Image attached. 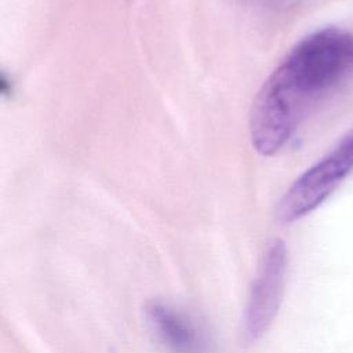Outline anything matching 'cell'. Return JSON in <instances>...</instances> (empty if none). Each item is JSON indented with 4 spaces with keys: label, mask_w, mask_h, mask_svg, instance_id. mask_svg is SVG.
Masks as SVG:
<instances>
[{
    "label": "cell",
    "mask_w": 353,
    "mask_h": 353,
    "mask_svg": "<svg viewBox=\"0 0 353 353\" xmlns=\"http://www.w3.org/2000/svg\"><path fill=\"white\" fill-rule=\"evenodd\" d=\"M148 321L159 341L172 353H204L205 339L200 328L182 312L164 302H150Z\"/></svg>",
    "instance_id": "obj_4"
},
{
    "label": "cell",
    "mask_w": 353,
    "mask_h": 353,
    "mask_svg": "<svg viewBox=\"0 0 353 353\" xmlns=\"http://www.w3.org/2000/svg\"><path fill=\"white\" fill-rule=\"evenodd\" d=\"M353 170V128L316 164L307 168L283 196L279 218L294 222L316 210Z\"/></svg>",
    "instance_id": "obj_2"
},
{
    "label": "cell",
    "mask_w": 353,
    "mask_h": 353,
    "mask_svg": "<svg viewBox=\"0 0 353 353\" xmlns=\"http://www.w3.org/2000/svg\"><path fill=\"white\" fill-rule=\"evenodd\" d=\"M287 268L288 250L284 241H272L259 262L245 306L244 331L250 341L259 339L273 323L281 305Z\"/></svg>",
    "instance_id": "obj_3"
},
{
    "label": "cell",
    "mask_w": 353,
    "mask_h": 353,
    "mask_svg": "<svg viewBox=\"0 0 353 353\" xmlns=\"http://www.w3.org/2000/svg\"><path fill=\"white\" fill-rule=\"evenodd\" d=\"M353 70V34L324 28L296 43L262 84L250 113L255 152L273 156L301 121Z\"/></svg>",
    "instance_id": "obj_1"
}]
</instances>
